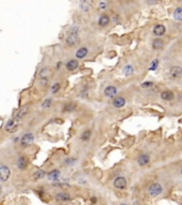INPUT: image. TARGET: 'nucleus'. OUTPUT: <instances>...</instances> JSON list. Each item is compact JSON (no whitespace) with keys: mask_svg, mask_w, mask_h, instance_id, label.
<instances>
[{"mask_svg":"<svg viewBox=\"0 0 182 205\" xmlns=\"http://www.w3.org/2000/svg\"><path fill=\"white\" fill-rule=\"evenodd\" d=\"M173 17L175 20L178 22H182V7H177L174 13H173Z\"/></svg>","mask_w":182,"mask_h":205,"instance_id":"obj_22","label":"nucleus"},{"mask_svg":"<svg viewBox=\"0 0 182 205\" xmlns=\"http://www.w3.org/2000/svg\"><path fill=\"white\" fill-rule=\"evenodd\" d=\"M162 190H163V188H162V186H161L159 183H153L148 187V193L149 196H151V197H158V196H160V194L162 193Z\"/></svg>","mask_w":182,"mask_h":205,"instance_id":"obj_2","label":"nucleus"},{"mask_svg":"<svg viewBox=\"0 0 182 205\" xmlns=\"http://www.w3.org/2000/svg\"><path fill=\"white\" fill-rule=\"evenodd\" d=\"M122 205H127V204H122Z\"/></svg>","mask_w":182,"mask_h":205,"instance_id":"obj_40","label":"nucleus"},{"mask_svg":"<svg viewBox=\"0 0 182 205\" xmlns=\"http://www.w3.org/2000/svg\"><path fill=\"white\" fill-rule=\"evenodd\" d=\"M174 93L171 92V91H163L162 93H161V98L163 99V101H173L174 99Z\"/></svg>","mask_w":182,"mask_h":205,"instance_id":"obj_19","label":"nucleus"},{"mask_svg":"<svg viewBox=\"0 0 182 205\" xmlns=\"http://www.w3.org/2000/svg\"><path fill=\"white\" fill-rule=\"evenodd\" d=\"M28 110H29V106H28V105L21 107L18 111L16 112V114H15V119H14L15 121H16V122H19V121H20V120L28 113Z\"/></svg>","mask_w":182,"mask_h":205,"instance_id":"obj_6","label":"nucleus"},{"mask_svg":"<svg viewBox=\"0 0 182 205\" xmlns=\"http://www.w3.org/2000/svg\"><path fill=\"white\" fill-rule=\"evenodd\" d=\"M80 7H81L82 11L89 12V7H91V3H89V2H86V1H82L81 3H80Z\"/></svg>","mask_w":182,"mask_h":205,"instance_id":"obj_28","label":"nucleus"},{"mask_svg":"<svg viewBox=\"0 0 182 205\" xmlns=\"http://www.w3.org/2000/svg\"><path fill=\"white\" fill-rule=\"evenodd\" d=\"M125 105H126V101H125V98L122 96L115 97L114 101H113V106H114L115 108H122Z\"/></svg>","mask_w":182,"mask_h":205,"instance_id":"obj_15","label":"nucleus"},{"mask_svg":"<svg viewBox=\"0 0 182 205\" xmlns=\"http://www.w3.org/2000/svg\"><path fill=\"white\" fill-rule=\"evenodd\" d=\"M91 202H92V203H96L97 202L96 197H92V198H91Z\"/></svg>","mask_w":182,"mask_h":205,"instance_id":"obj_37","label":"nucleus"},{"mask_svg":"<svg viewBox=\"0 0 182 205\" xmlns=\"http://www.w3.org/2000/svg\"><path fill=\"white\" fill-rule=\"evenodd\" d=\"M133 72H134V68L131 64H127L126 66L123 68V73L125 76H131V75L133 74Z\"/></svg>","mask_w":182,"mask_h":205,"instance_id":"obj_23","label":"nucleus"},{"mask_svg":"<svg viewBox=\"0 0 182 205\" xmlns=\"http://www.w3.org/2000/svg\"><path fill=\"white\" fill-rule=\"evenodd\" d=\"M10 174H11V171L7 166L0 167V181L1 182H7L10 177Z\"/></svg>","mask_w":182,"mask_h":205,"instance_id":"obj_4","label":"nucleus"},{"mask_svg":"<svg viewBox=\"0 0 182 205\" xmlns=\"http://www.w3.org/2000/svg\"><path fill=\"white\" fill-rule=\"evenodd\" d=\"M60 176H61V172L59 170H53V171L47 174V179H48V181H51V182H58Z\"/></svg>","mask_w":182,"mask_h":205,"instance_id":"obj_13","label":"nucleus"},{"mask_svg":"<svg viewBox=\"0 0 182 205\" xmlns=\"http://www.w3.org/2000/svg\"><path fill=\"white\" fill-rule=\"evenodd\" d=\"M158 66H159V60L158 59H154L151 62V64H150V67H149V71H156V68H158Z\"/></svg>","mask_w":182,"mask_h":205,"instance_id":"obj_29","label":"nucleus"},{"mask_svg":"<svg viewBox=\"0 0 182 205\" xmlns=\"http://www.w3.org/2000/svg\"><path fill=\"white\" fill-rule=\"evenodd\" d=\"M119 16L118 15H114V16H113V22H114V24H118L119 22Z\"/></svg>","mask_w":182,"mask_h":205,"instance_id":"obj_34","label":"nucleus"},{"mask_svg":"<svg viewBox=\"0 0 182 205\" xmlns=\"http://www.w3.org/2000/svg\"><path fill=\"white\" fill-rule=\"evenodd\" d=\"M180 173H181V175H182V169H181V171H180Z\"/></svg>","mask_w":182,"mask_h":205,"instance_id":"obj_38","label":"nucleus"},{"mask_svg":"<svg viewBox=\"0 0 182 205\" xmlns=\"http://www.w3.org/2000/svg\"><path fill=\"white\" fill-rule=\"evenodd\" d=\"M47 82H48V79H41V80H40V85L45 87L46 85H47Z\"/></svg>","mask_w":182,"mask_h":205,"instance_id":"obj_35","label":"nucleus"},{"mask_svg":"<svg viewBox=\"0 0 182 205\" xmlns=\"http://www.w3.org/2000/svg\"><path fill=\"white\" fill-rule=\"evenodd\" d=\"M169 74H171V77L174 78H179L182 76V67L179 66V65H175V66L171 67V71H169Z\"/></svg>","mask_w":182,"mask_h":205,"instance_id":"obj_7","label":"nucleus"},{"mask_svg":"<svg viewBox=\"0 0 182 205\" xmlns=\"http://www.w3.org/2000/svg\"><path fill=\"white\" fill-rule=\"evenodd\" d=\"M91 135H92V131H83L81 134V140H83V141H87L89 138H91Z\"/></svg>","mask_w":182,"mask_h":205,"instance_id":"obj_27","label":"nucleus"},{"mask_svg":"<svg viewBox=\"0 0 182 205\" xmlns=\"http://www.w3.org/2000/svg\"><path fill=\"white\" fill-rule=\"evenodd\" d=\"M17 128H18V123L14 119L9 120L5 124V131L7 133H14V131H17Z\"/></svg>","mask_w":182,"mask_h":205,"instance_id":"obj_5","label":"nucleus"},{"mask_svg":"<svg viewBox=\"0 0 182 205\" xmlns=\"http://www.w3.org/2000/svg\"><path fill=\"white\" fill-rule=\"evenodd\" d=\"M51 103H52V101L50 99V98H47V99H45L44 101V103L42 104V108H49L50 106H51Z\"/></svg>","mask_w":182,"mask_h":205,"instance_id":"obj_30","label":"nucleus"},{"mask_svg":"<svg viewBox=\"0 0 182 205\" xmlns=\"http://www.w3.org/2000/svg\"><path fill=\"white\" fill-rule=\"evenodd\" d=\"M105 7H107V3H105V2H100V3H99V9H100V10H104Z\"/></svg>","mask_w":182,"mask_h":205,"instance_id":"obj_36","label":"nucleus"},{"mask_svg":"<svg viewBox=\"0 0 182 205\" xmlns=\"http://www.w3.org/2000/svg\"><path fill=\"white\" fill-rule=\"evenodd\" d=\"M103 93L105 97H109V98H110V97H114L116 95V93H117V89L113 86H109L104 89Z\"/></svg>","mask_w":182,"mask_h":205,"instance_id":"obj_10","label":"nucleus"},{"mask_svg":"<svg viewBox=\"0 0 182 205\" xmlns=\"http://www.w3.org/2000/svg\"><path fill=\"white\" fill-rule=\"evenodd\" d=\"M166 32V28L163 25H156L153 28V34L156 37H162Z\"/></svg>","mask_w":182,"mask_h":205,"instance_id":"obj_11","label":"nucleus"},{"mask_svg":"<svg viewBox=\"0 0 182 205\" xmlns=\"http://www.w3.org/2000/svg\"><path fill=\"white\" fill-rule=\"evenodd\" d=\"M114 187L117 188V189H120V190H123L127 187V179L123 176H118V177H116L114 179Z\"/></svg>","mask_w":182,"mask_h":205,"instance_id":"obj_3","label":"nucleus"},{"mask_svg":"<svg viewBox=\"0 0 182 205\" xmlns=\"http://www.w3.org/2000/svg\"><path fill=\"white\" fill-rule=\"evenodd\" d=\"M34 142V135L32 133H27L20 139V145L22 147H28Z\"/></svg>","mask_w":182,"mask_h":205,"instance_id":"obj_1","label":"nucleus"},{"mask_svg":"<svg viewBox=\"0 0 182 205\" xmlns=\"http://www.w3.org/2000/svg\"><path fill=\"white\" fill-rule=\"evenodd\" d=\"M0 193H1V187H0Z\"/></svg>","mask_w":182,"mask_h":205,"instance_id":"obj_39","label":"nucleus"},{"mask_svg":"<svg viewBox=\"0 0 182 205\" xmlns=\"http://www.w3.org/2000/svg\"><path fill=\"white\" fill-rule=\"evenodd\" d=\"M149 161H150V158L147 154H141L138 157V164L140 166H146V164H149Z\"/></svg>","mask_w":182,"mask_h":205,"instance_id":"obj_14","label":"nucleus"},{"mask_svg":"<svg viewBox=\"0 0 182 205\" xmlns=\"http://www.w3.org/2000/svg\"><path fill=\"white\" fill-rule=\"evenodd\" d=\"M80 96L81 97H86L87 96V90H82L81 92H80Z\"/></svg>","mask_w":182,"mask_h":205,"instance_id":"obj_33","label":"nucleus"},{"mask_svg":"<svg viewBox=\"0 0 182 205\" xmlns=\"http://www.w3.org/2000/svg\"><path fill=\"white\" fill-rule=\"evenodd\" d=\"M28 159H27L26 157H20L18 160H17V168L19 169V170H25V169L28 167Z\"/></svg>","mask_w":182,"mask_h":205,"instance_id":"obj_17","label":"nucleus"},{"mask_svg":"<svg viewBox=\"0 0 182 205\" xmlns=\"http://www.w3.org/2000/svg\"><path fill=\"white\" fill-rule=\"evenodd\" d=\"M78 42H79L78 34L71 33L68 37H66V44L68 45V46H74V45L78 44Z\"/></svg>","mask_w":182,"mask_h":205,"instance_id":"obj_9","label":"nucleus"},{"mask_svg":"<svg viewBox=\"0 0 182 205\" xmlns=\"http://www.w3.org/2000/svg\"><path fill=\"white\" fill-rule=\"evenodd\" d=\"M46 175H47L46 171L43 170V169H40V170H37V171L34 172L32 177H33V181H40V179H44Z\"/></svg>","mask_w":182,"mask_h":205,"instance_id":"obj_18","label":"nucleus"},{"mask_svg":"<svg viewBox=\"0 0 182 205\" xmlns=\"http://www.w3.org/2000/svg\"><path fill=\"white\" fill-rule=\"evenodd\" d=\"M87 52H89V49L86 48V47H81V48H79L78 50H77L76 57H77V59H83V58L86 57Z\"/></svg>","mask_w":182,"mask_h":205,"instance_id":"obj_21","label":"nucleus"},{"mask_svg":"<svg viewBox=\"0 0 182 205\" xmlns=\"http://www.w3.org/2000/svg\"><path fill=\"white\" fill-rule=\"evenodd\" d=\"M56 200L61 203H66V202L71 201V196L66 192H59L56 194Z\"/></svg>","mask_w":182,"mask_h":205,"instance_id":"obj_8","label":"nucleus"},{"mask_svg":"<svg viewBox=\"0 0 182 205\" xmlns=\"http://www.w3.org/2000/svg\"><path fill=\"white\" fill-rule=\"evenodd\" d=\"M76 162H77L76 158H68V159L65 160V164H67V166H74Z\"/></svg>","mask_w":182,"mask_h":205,"instance_id":"obj_31","label":"nucleus"},{"mask_svg":"<svg viewBox=\"0 0 182 205\" xmlns=\"http://www.w3.org/2000/svg\"><path fill=\"white\" fill-rule=\"evenodd\" d=\"M60 89H61V85H60L59 82H54L53 85L51 86V89H50V91H51L52 94H56L58 93L60 91Z\"/></svg>","mask_w":182,"mask_h":205,"instance_id":"obj_26","label":"nucleus"},{"mask_svg":"<svg viewBox=\"0 0 182 205\" xmlns=\"http://www.w3.org/2000/svg\"><path fill=\"white\" fill-rule=\"evenodd\" d=\"M164 45V42L161 40V39H156V40H153L152 42V47L153 49H161L163 47Z\"/></svg>","mask_w":182,"mask_h":205,"instance_id":"obj_25","label":"nucleus"},{"mask_svg":"<svg viewBox=\"0 0 182 205\" xmlns=\"http://www.w3.org/2000/svg\"><path fill=\"white\" fill-rule=\"evenodd\" d=\"M75 108H76V104L73 103V101H69V103L65 104V106H64L63 108V112H71L74 111Z\"/></svg>","mask_w":182,"mask_h":205,"instance_id":"obj_24","label":"nucleus"},{"mask_svg":"<svg viewBox=\"0 0 182 205\" xmlns=\"http://www.w3.org/2000/svg\"><path fill=\"white\" fill-rule=\"evenodd\" d=\"M78 65H79V63H78V61H77V60H75V59L69 60V61L66 63L67 71H69V72L75 71V70H77V68H78Z\"/></svg>","mask_w":182,"mask_h":205,"instance_id":"obj_16","label":"nucleus"},{"mask_svg":"<svg viewBox=\"0 0 182 205\" xmlns=\"http://www.w3.org/2000/svg\"><path fill=\"white\" fill-rule=\"evenodd\" d=\"M153 86V82L152 81H146V82H143L141 85V87L143 89H145V88H150V87Z\"/></svg>","mask_w":182,"mask_h":205,"instance_id":"obj_32","label":"nucleus"},{"mask_svg":"<svg viewBox=\"0 0 182 205\" xmlns=\"http://www.w3.org/2000/svg\"><path fill=\"white\" fill-rule=\"evenodd\" d=\"M51 75L50 67H43L41 71L38 72V78L40 79H48V77Z\"/></svg>","mask_w":182,"mask_h":205,"instance_id":"obj_12","label":"nucleus"},{"mask_svg":"<svg viewBox=\"0 0 182 205\" xmlns=\"http://www.w3.org/2000/svg\"><path fill=\"white\" fill-rule=\"evenodd\" d=\"M109 22H110V17H109L107 14H102L100 17H99V20H98V24H99L100 27L108 26Z\"/></svg>","mask_w":182,"mask_h":205,"instance_id":"obj_20","label":"nucleus"}]
</instances>
